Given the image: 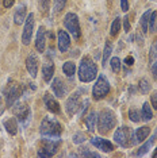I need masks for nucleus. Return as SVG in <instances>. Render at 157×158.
<instances>
[{"label": "nucleus", "instance_id": "20", "mask_svg": "<svg viewBox=\"0 0 157 158\" xmlns=\"http://www.w3.org/2000/svg\"><path fill=\"white\" fill-rule=\"evenodd\" d=\"M151 134V127L149 126H142V127L137 128V131L134 132V136H135V141L138 142H145L146 138Z\"/></svg>", "mask_w": 157, "mask_h": 158}, {"label": "nucleus", "instance_id": "1", "mask_svg": "<svg viewBox=\"0 0 157 158\" xmlns=\"http://www.w3.org/2000/svg\"><path fill=\"white\" fill-rule=\"evenodd\" d=\"M39 132L45 139H60V135L62 132V127L60 122L53 116H45L39 126Z\"/></svg>", "mask_w": 157, "mask_h": 158}, {"label": "nucleus", "instance_id": "31", "mask_svg": "<svg viewBox=\"0 0 157 158\" xmlns=\"http://www.w3.org/2000/svg\"><path fill=\"white\" fill-rule=\"evenodd\" d=\"M138 87H140L141 93H144V95L149 93V91H151V84H149V81L146 78H141L140 82H138Z\"/></svg>", "mask_w": 157, "mask_h": 158}, {"label": "nucleus", "instance_id": "30", "mask_svg": "<svg viewBox=\"0 0 157 158\" xmlns=\"http://www.w3.org/2000/svg\"><path fill=\"white\" fill-rule=\"evenodd\" d=\"M78 154H80L81 157H95V158L100 157V154L99 153L91 152V150H88V147H84V146H81L80 149H78Z\"/></svg>", "mask_w": 157, "mask_h": 158}, {"label": "nucleus", "instance_id": "23", "mask_svg": "<svg viewBox=\"0 0 157 158\" xmlns=\"http://www.w3.org/2000/svg\"><path fill=\"white\" fill-rule=\"evenodd\" d=\"M112 53V45L110 41L106 42V46H104V50H103V60H102V66L106 68L107 66V62H108V58Z\"/></svg>", "mask_w": 157, "mask_h": 158}, {"label": "nucleus", "instance_id": "22", "mask_svg": "<svg viewBox=\"0 0 157 158\" xmlns=\"http://www.w3.org/2000/svg\"><path fill=\"white\" fill-rule=\"evenodd\" d=\"M156 139H157L156 134H153V136H152V138L149 139V141H146V142L144 143V145L141 146V149L138 150L137 153H135V156H145V154L149 152V149H151V147H152V145H153V143H155V141H156Z\"/></svg>", "mask_w": 157, "mask_h": 158}, {"label": "nucleus", "instance_id": "2", "mask_svg": "<svg viewBox=\"0 0 157 158\" xmlns=\"http://www.w3.org/2000/svg\"><path fill=\"white\" fill-rule=\"evenodd\" d=\"M98 76V66L90 57H83L78 66V78L81 82H91Z\"/></svg>", "mask_w": 157, "mask_h": 158}, {"label": "nucleus", "instance_id": "40", "mask_svg": "<svg viewBox=\"0 0 157 158\" xmlns=\"http://www.w3.org/2000/svg\"><path fill=\"white\" fill-rule=\"evenodd\" d=\"M121 8H122V11H125V12L129 10V3H127V0H121Z\"/></svg>", "mask_w": 157, "mask_h": 158}, {"label": "nucleus", "instance_id": "29", "mask_svg": "<svg viewBox=\"0 0 157 158\" xmlns=\"http://www.w3.org/2000/svg\"><path fill=\"white\" fill-rule=\"evenodd\" d=\"M119 28H121V18H115L114 22L111 23V28H110V34L111 37H115L119 33Z\"/></svg>", "mask_w": 157, "mask_h": 158}, {"label": "nucleus", "instance_id": "35", "mask_svg": "<svg viewBox=\"0 0 157 158\" xmlns=\"http://www.w3.org/2000/svg\"><path fill=\"white\" fill-rule=\"evenodd\" d=\"M157 60V41L151 46V53H149V61L152 62H155Z\"/></svg>", "mask_w": 157, "mask_h": 158}, {"label": "nucleus", "instance_id": "6", "mask_svg": "<svg viewBox=\"0 0 157 158\" xmlns=\"http://www.w3.org/2000/svg\"><path fill=\"white\" fill-rule=\"evenodd\" d=\"M110 92V82L106 78L104 74H100L98 77V81L92 88V98L95 100H102L104 99Z\"/></svg>", "mask_w": 157, "mask_h": 158}, {"label": "nucleus", "instance_id": "24", "mask_svg": "<svg viewBox=\"0 0 157 158\" xmlns=\"http://www.w3.org/2000/svg\"><path fill=\"white\" fill-rule=\"evenodd\" d=\"M62 72L65 73L66 77H73L74 72H76V65L72 61H66L65 64L62 65Z\"/></svg>", "mask_w": 157, "mask_h": 158}, {"label": "nucleus", "instance_id": "41", "mask_svg": "<svg viewBox=\"0 0 157 158\" xmlns=\"http://www.w3.org/2000/svg\"><path fill=\"white\" fill-rule=\"evenodd\" d=\"M14 3H15V0H3V6H4L6 8H10Z\"/></svg>", "mask_w": 157, "mask_h": 158}, {"label": "nucleus", "instance_id": "7", "mask_svg": "<svg viewBox=\"0 0 157 158\" xmlns=\"http://www.w3.org/2000/svg\"><path fill=\"white\" fill-rule=\"evenodd\" d=\"M64 24H65V28H66V30L73 35L74 39H78V38H80V35H81L80 23H78V18H77L76 14L68 12L66 15H65V19H64Z\"/></svg>", "mask_w": 157, "mask_h": 158}, {"label": "nucleus", "instance_id": "9", "mask_svg": "<svg viewBox=\"0 0 157 158\" xmlns=\"http://www.w3.org/2000/svg\"><path fill=\"white\" fill-rule=\"evenodd\" d=\"M80 106H81V91H76L66 100L65 110H66L68 115H70V116L74 115L78 111V108H80Z\"/></svg>", "mask_w": 157, "mask_h": 158}, {"label": "nucleus", "instance_id": "21", "mask_svg": "<svg viewBox=\"0 0 157 158\" xmlns=\"http://www.w3.org/2000/svg\"><path fill=\"white\" fill-rule=\"evenodd\" d=\"M3 126L6 127V130L8 134L15 135L18 132V122H16L15 118H8V119H6L3 122Z\"/></svg>", "mask_w": 157, "mask_h": 158}, {"label": "nucleus", "instance_id": "44", "mask_svg": "<svg viewBox=\"0 0 157 158\" xmlns=\"http://www.w3.org/2000/svg\"><path fill=\"white\" fill-rule=\"evenodd\" d=\"M4 112V106L2 104V98H0V115Z\"/></svg>", "mask_w": 157, "mask_h": 158}, {"label": "nucleus", "instance_id": "10", "mask_svg": "<svg viewBox=\"0 0 157 158\" xmlns=\"http://www.w3.org/2000/svg\"><path fill=\"white\" fill-rule=\"evenodd\" d=\"M34 24H35V20H34V14H28L26 20H24V27H23V33H22V42L23 45H30V41L33 38V30H34Z\"/></svg>", "mask_w": 157, "mask_h": 158}, {"label": "nucleus", "instance_id": "17", "mask_svg": "<svg viewBox=\"0 0 157 158\" xmlns=\"http://www.w3.org/2000/svg\"><path fill=\"white\" fill-rule=\"evenodd\" d=\"M44 100H45V104L48 107V110L53 114H60L61 112V108H60V104L57 100H54V98L50 95V93H45L44 96Z\"/></svg>", "mask_w": 157, "mask_h": 158}, {"label": "nucleus", "instance_id": "11", "mask_svg": "<svg viewBox=\"0 0 157 158\" xmlns=\"http://www.w3.org/2000/svg\"><path fill=\"white\" fill-rule=\"evenodd\" d=\"M12 112L18 119L20 120V123H23V122L28 120V118H30V107H28L27 104H20V103L14 104Z\"/></svg>", "mask_w": 157, "mask_h": 158}, {"label": "nucleus", "instance_id": "39", "mask_svg": "<svg viewBox=\"0 0 157 158\" xmlns=\"http://www.w3.org/2000/svg\"><path fill=\"white\" fill-rule=\"evenodd\" d=\"M123 28L126 33H129L130 31V22H129V16H125L123 18Z\"/></svg>", "mask_w": 157, "mask_h": 158}, {"label": "nucleus", "instance_id": "28", "mask_svg": "<svg viewBox=\"0 0 157 158\" xmlns=\"http://www.w3.org/2000/svg\"><path fill=\"white\" fill-rule=\"evenodd\" d=\"M148 31H157V11H152L149 18V28Z\"/></svg>", "mask_w": 157, "mask_h": 158}, {"label": "nucleus", "instance_id": "34", "mask_svg": "<svg viewBox=\"0 0 157 158\" xmlns=\"http://www.w3.org/2000/svg\"><path fill=\"white\" fill-rule=\"evenodd\" d=\"M50 7V0H39V11L42 14H48Z\"/></svg>", "mask_w": 157, "mask_h": 158}, {"label": "nucleus", "instance_id": "36", "mask_svg": "<svg viewBox=\"0 0 157 158\" xmlns=\"http://www.w3.org/2000/svg\"><path fill=\"white\" fill-rule=\"evenodd\" d=\"M66 4V0H54V8L56 12H61L64 8H65Z\"/></svg>", "mask_w": 157, "mask_h": 158}, {"label": "nucleus", "instance_id": "16", "mask_svg": "<svg viewBox=\"0 0 157 158\" xmlns=\"http://www.w3.org/2000/svg\"><path fill=\"white\" fill-rule=\"evenodd\" d=\"M69 46H70L69 34H68L66 31H64V30H60L58 31V49H60V52H62V53L68 52Z\"/></svg>", "mask_w": 157, "mask_h": 158}, {"label": "nucleus", "instance_id": "27", "mask_svg": "<svg viewBox=\"0 0 157 158\" xmlns=\"http://www.w3.org/2000/svg\"><path fill=\"white\" fill-rule=\"evenodd\" d=\"M151 14L152 11L149 10V11L144 12V15L141 16V30L144 31V33H148V28H149V18H151Z\"/></svg>", "mask_w": 157, "mask_h": 158}, {"label": "nucleus", "instance_id": "18", "mask_svg": "<svg viewBox=\"0 0 157 158\" xmlns=\"http://www.w3.org/2000/svg\"><path fill=\"white\" fill-rule=\"evenodd\" d=\"M26 18H27V10L26 6L22 4L18 7L15 14H14V22H15V24H22L26 20Z\"/></svg>", "mask_w": 157, "mask_h": 158}, {"label": "nucleus", "instance_id": "32", "mask_svg": "<svg viewBox=\"0 0 157 158\" xmlns=\"http://www.w3.org/2000/svg\"><path fill=\"white\" fill-rule=\"evenodd\" d=\"M110 65H111V69L114 73H119L121 70V60L118 58V57H114V58H111V61H110Z\"/></svg>", "mask_w": 157, "mask_h": 158}, {"label": "nucleus", "instance_id": "15", "mask_svg": "<svg viewBox=\"0 0 157 158\" xmlns=\"http://www.w3.org/2000/svg\"><path fill=\"white\" fill-rule=\"evenodd\" d=\"M45 45H46V30L44 26H41L37 31V38H35V48L39 53L45 52Z\"/></svg>", "mask_w": 157, "mask_h": 158}, {"label": "nucleus", "instance_id": "13", "mask_svg": "<svg viewBox=\"0 0 157 158\" xmlns=\"http://www.w3.org/2000/svg\"><path fill=\"white\" fill-rule=\"evenodd\" d=\"M52 89L57 98H64V96H65L66 85H65V82L62 81L61 77H54V80L52 82Z\"/></svg>", "mask_w": 157, "mask_h": 158}, {"label": "nucleus", "instance_id": "5", "mask_svg": "<svg viewBox=\"0 0 157 158\" xmlns=\"http://www.w3.org/2000/svg\"><path fill=\"white\" fill-rule=\"evenodd\" d=\"M22 92H23V89H22V87H20V84H18V82H15V81H10L8 85L6 87V91H4L7 106L8 107L14 106V104L20 99Z\"/></svg>", "mask_w": 157, "mask_h": 158}, {"label": "nucleus", "instance_id": "4", "mask_svg": "<svg viewBox=\"0 0 157 158\" xmlns=\"http://www.w3.org/2000/svg\"><path fill=\"white\" fill-rule=\"evenodd\" d=\"M114 141L122 147H129V146L137 143L133 130H131L130 127H126V126H122V127L117 128L115 134H114Z\"/></svg>", "mask_w": 157, "mask_h": 158}, {"label": "nucleus", "instance_id": "26", "mask_svg": "<svg viewBox=\"0 0 157 158\" xmlns=\"http://www.w3.org/2000/svg\"><path fill=\"white\" fill-rule=\"evenodd\" d=\"M96 112L95 111H92V112L87 116V120H85V123H87V127H88V131L92 132L95 130V127H96Z\"/></svg>", "mask_w": 157, "mask_h": 158}, {"label": "nucleus", "instance_id": "42", "mask_svg": "<svg viewBox=\"0 0 157 158\" xmlns=\"http://www.w3.org/2000/svg\"><path fill=\"white\" fill-rule=\"evenodd\" d=\"M125 64H126V65H129V66H131L134 64V58H133V57H126V60H125Z\"/></svg>", "mask_w": 157, "mask_h": 158}, {"label": "nucleus", "instance_id": "37", "mask_svg": "<svg viewBox=\"0 0 157 158\" xmlns=\"http://www.w3.org/2000/svg\"><path fill=\"white\" fill-rule=\"evenodd\" d=\"M85 141V135L83 132H77V134L73 135V142L74 143H83Z\"/></svg>", "mask_w": 157, "mask_h": 158}, {"label": "nucleus", "instance_id": "12", "mask_svg": "<svg viewBox=\"0 0 157 158\" xmlns=\"http://www.w3.org/2000/svg\"><path fill=\"white\" fill-rule=\"evenodd\" d=\"M91 143L96 147V149L102 150V152H104V153H110L114 150V145L104 138H98V136H95V138L91 139Z\"/></svg>", "mask_w": 157, "mask_h": 158}, {"label": "nucleus", "instance_id": "43", "mask_svg": "<svg viewBox=\"0 0 157 158\" xmlns=\"http://www.w3.org/2000/svg\"><path fill=\"white\" fill-rule=\"evenodd\" d=\"M152 70H153V74H155V77L157 78V62H153V65H152Z\"/></svg>", "mask_w": 157, "mask_h": 158}, {"label": "nucleus", "instance_id": "38", "mask_svg": "<svg viewBox=\"0 0 157 158\" xmlns=\"http://www.w3.org/2000/svg\"><path fill=\"white\" fill-rule=\"evenodd\" d=\"M151 102H152V106H153V108H156L157 110V91H155L151 95Z\"/></svg>", "mask_w": 157, "mask_h": 158}, {"label": "nucleus", "instance_id": "8", "mask_svg": "<svg viewBox=\"0 0 157 158\" xmlns=\"http://www.w3.org/2000/svg\"><path fill=\"white\" fill-rule=\"evenodd\" d=\"M60 145H61L60 139H57L56 142H54V139H45L44 146H42L38 152V157H46V158L53 157L57 153Z\"/></svg>", "mask_w": 157, "mask_h": 158}, {"label": "nucleus", "instance_id": "3", "mask_svg": "<svg viewBox=\"0 0 157 158\" xmlns=\"http://www.w3.org/2000/svg\"><path fill=\"white\" fill-rule=\"evenodd\" d=\"M98 123V130L100 134H107L117 126V118L115 114L111 110H102L99 112V116L96 118Z\"/></svg>", "mask_w": 157, "mask_h": 158}, {"label": "nucleus", "instance_id": "25", "mask_svg": "<svg viewBox=\"0 0 157 158\" xmlns=\"http://www.w3.org/2000/svg\"><path fill=\"white\" fill-rule=\"evenodd\" d=\"M141 118L144 119L145 122L151 120L153 118V112H152V107L149 106V103H144L142 106V110H141Z\"/></svg>", "mask_w": 157, "mask_h": 158}, {"label": "nucleus", "instance_id": "14", "mask_svg": "<svg viewBox=\"0 0 157 158\" xmlns=\"http://www.w3.org/2000/svg\"><path fill=\"white\" fill-rule=\"evenodd\" d=\"M38 57L35 54H30L26 58V68H27V72L30 73V76L35 78L37 77V73H38Z\"/></svg>", "mask_w": 157, "mask_h": 158}, {"label": "nucleus", "instance_id": "45", "mask_svg": "<svg viewBox=\"0 0 157 158\" xmlns=\"http://www.w3.org/2000/svg\"><path fill=\"white\" fill-rule=\"evenodd\" d=\"M153 157H155V158H157V149L155 150V152H153Z\"/></svg>", "mask_w": 157, "mask_h": 158}, {"label": "nucleus", "instance_id": "19", "mask_svg": "<svg viewBox=\"0 0 157 158\" xmlns=\"http://www.w3.org/2000/svg\"><path fill=\"white\" fill-rule=\"evenodd\" d=\"M53 76H54V65L52 62L44 64V68H42V78H44V81L50 82Z\"/></svg>", "mask_w": 157, "mask_h": 158}, {"label": "nucleus", "instance_id": "33", "mask_svg": "<svg viewBox=\"0 0 157 158\" xmlns=\"http://www.w3.org/2000/svg\"><path fill=\"white\" fill-rule=\"evenodd\" d=\"M129 119L131 122H134V123H138L141 119V114L138 110H130L129 111Z\"/></svg>", "mask_w": 157, "mask_h": 158}]
</instances>
